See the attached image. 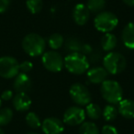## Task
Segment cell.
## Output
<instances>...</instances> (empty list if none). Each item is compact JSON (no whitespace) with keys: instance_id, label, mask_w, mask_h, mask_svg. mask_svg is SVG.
<instances>
[{"instance_id":"cell-1","label":"cell","mask_w":134,"mask_h":134,"mask_svg":"<svg viewBox=\"0 0 134 134\" xmlns=\"http://www.w3.org/2000/svg\"><path fill=\"white\" fill-rule=\"evenodd\" d=\"M64 67L73 75H83L89 69L90 63L86 55L81 52H72L63 59Z\"/></svg>"},{"instance_id":"cell-2","label":"cell","mask_w":134,"mask_h":134,"mask_svg":"<svg viewBox=\"0 0 134 134\" xmlns=\"http://www.w3.org/2000/svg\"><path fill=\"white\" fill-rule=\"evenodd\" d=\"M22 48L28 55L38 57L42 55L46 48V41L37 33H30L22 40Z\"/></svg>"},{"instance_id":"cell-3","label":"cell","mask_w":134,"mask_h":134,"mask_svg":"<svg viewBox=\"0 0 134 134\" xmlns=\"http://www.w3.org/2000/svg\"><path fill=\"white\" fill-rule=\"evenodd\" d=\"M100 93L103 99L108 104H119L123 97V89L115 80H105L101 84Z\"/></svg>"},{"instance_id":"cell-4","label":"cell","mask_w":134,"mask_h":134,"mask_svg":"<svg viewBox=\"0 0 134 134\" xmlns=\"http://www.w3.org/2000/svg\"><path fill=\"white\" fill-rule=\"evenodd\" d=\"M103 67L109 75H119L127 66L126 58L118 52H109L103 57Z\"/></svg>"},{"instance_id":"cell-5","label":"cell","mask_w":134,"mask_h":134,"mask_svg":"<svg viewBox=\"0 0 134 134\" xmlns=\"http://www.w3.org/2000/svg\"><path fill=\"white\" fill-rule=\"evenodd\" d=\"M119 19L114 13L110 11H101L94 19V26L96 30L103 33L111 32L117 28Z\"/></svg>"},{"instance_id":"cell-6","label":"cell","mask_w":134,"mask_h":134,"mask_svg":"<svg viewBox=\"0 0 134 134\" xmlns=\"http://www.w3.org/2000/svg\"><path fill=\"white\" fill-rule=\"evenodd\" d=\"M63 59L64 58L62 56L61 53L52 50L44 52L41 57V62L45 69L52 73H58V72H61L62 69L64 67Z\"/></svg>"},{"instance_id":"cell-7","label":"cell","mask_w":134,"mask_h":134,"mask_svg":"<svg viewBox=\"0 0 134 134\" xmlns=\"http://www.w3.org/2000/svg\"><path fill=\"white\" fill-rule=\"evenodd\" d=\"M69 94L72 100L79 107L86 106L91 103V93L84 84L81 83L73 84L69 89Z\"/></svg>"},{"instance_id":"cell-8","label":"cell","mask_w":134,"mask_h":134,"mask_svg":"<svg viewBox=\"0 0 134 134\" xmlns=\"http://www.w3.org/2000/svg\"><path fill=\"white\" fill-rule=\"evenodd\" d=\"M19 74V63L11 56L0 58V76L5 79H11Z\"/></svg>"},{"instance_id":"cell-9","label":"cell","mask_w":134,"mask_h":134,"mask_svg":"<svg viewBox=\"0 0 134 134\" xmlns=\"http://www.w3.org/2000/svg\"><path fill=\"white\" fill-rule=\"evenodd\" d=\"M86 111L79 106L69 107L63 113V121L69 126H78L86 119Z\"/></svg>"},{"instance_id":"cell-10","label":"cell","mask_w":134,"mask_h":134,"mask_svg":"<svg viewBox=\"0 0 134 134\" xmlns=\"http://www.w3.org/2000/svg\"><path fill=\"white\" fill-rule=\"evenodd\" d=\"M41 130L45 134H61L64 130V123L56 117L45 119L41 123Z\"/></svg>"},{"instance_id":"cell-11","label":"cell","mask_w":134,"mask_h":134,"mask_svg":"<svg viewBox=\"0 0 134 134\" xmlns=\"http://www.w3.org/2000/svg\"><path fill=\"white\" fill-rule=\"evenodd\" d=\"M90 13L91 12L89 11L86 5L79 3L75 5L73 9V19L77 25L84 26L89 20Z\"/></svg>"},{"instance_id":"cell-12","label":"cell","mask_w":134,"mask_h":134,"mask_svg":"<svg viewBox=\"0 0 134 134\" xmlns=\"http://www.w3.org/2000/svg\"><path fill=\"white\" fill-rule=\"evenodd\" d=\"M87 80L91 84L98 85L102 84L105 80H107L108 76V73L102 66H94L89 68L86 72Z\"/></svg>"},{"instance_id":"cell-13","label":"cell","mask_w":134,"mask_h":134,"mask_svg":"<svg viewBox=\"0 0 134 134\" xmlns=\"http://www.w3.org/2000/svg\"><path fill=\"white\" fill-rule=\"evenodd\" d=\"M32 86V81L27 74L19 73L15 77L13 87L17 93H28Z\"/></svg>"},{"instance_id":"cell-14","label":"cell","mask_w":134,"mask_h":134,"mask_svg":"<svg viewBox=\"0 0 134 134\" xmlns=\"http://www.w3.org/2000/svg\"><path fill=\"white\" fill-rule=\"evenodd\" d=\"M13 106L17 111L24 112L30 109L31 106V99L29 97L28 93H17L13 97Z\"/></svg>"},{"instance_id":"cell-15","label":"cell","mask_w":134,"mask_h":134,"mask_svg":"<svg viewBox=\"0 0 134 134\" xmlns=\"http://www.w3.org/2000/svg\"><path fill=\"white\" fill-rule=\"evenodd\" d=\"M121 40L126 48L134 50V22H130L123 28Z\"/></svg>"},{"instance_id":"cell-16","label":"cell","mask_w":134,"mask_h":134,"mask_svg":"<svg viewBox=\"0 0 134 134\" xmlns=\"http://www.w3.org/2000/svg\"><path fill=\"white\" fill-rule=\"evenodd\" d=\"M119 114L128 119H134V100L131 99H122L119 103L118 107Z\"/></svg>"},{"instance_id":"cell-17","label":"cell","mask_w":134,"mask_h":134,"mask_svg":"<svg viewBox=\"0 0 134 134\" xmlns=\"http://www.w3.org/2000/svg\"><path fill=\"white\" fill-rule=\"evenodd\" d=\"M101 47L102 50L105 52H112L114 49L117 47L118 44V39L113 33L111 32H108V33H104L103 37L101 38Z\"/></svg>"},{"instance_id":"cell-18","label":"cell","mask_w":134,"mask_h":134,"mask_svg":"<svg viewBox=\"0 0 134 134\" xmlns=\"http://www.w3.org/2000/svg\"><path fill=\"white\" fill-rule=\"evenodd\" d=\"M64 47L70 53L80 52L83 46V42L76 37H69L64 41Z\"/></svg>"},{"instance_id":"cell-19","label":"cell","mask_w":134,"mask_h":134,"mask_svg":"<svg viewBox=\"0 0 134 134\" xmlns=\"http://www.w3.org/2000/svg\"><path fill=\"white\" fill-rule=\"evenodd\" d=\"M85 111H86V115L92 120H97L102 116V109L98 105L95 103H89L88 105H86Z\"/></svg>"},{"instance_id":"cell-20","label":"cell","mask_w":134,"mask_h":134,"mask_svg":"<svg viewBox=\"0 0 134 134\" xmlns=\"http://www.w3.org/2000/svg\"><path fill=\"white\" fill-rule=\"evenodd\" d=\"M64 44V39L63 35L60 33H53L49 37L48 45L52 50L56 51L63 46Z\"/></svg>"},{"instance_id":"cell-21","label":"cell","mask_w":134,"mask_h":134,"mask_svg":"<svg viewBox=\"0 0 134 134\" xmlns=\"http://www.w3.org/2000/svg\"><path fill=\"white\" fill-rule=\"evenodd\" d=\"M79 134H100L97 124L92 121H84L79 127Z\"/></svg>"},{"instance_id":"cell-22","label":"cell","mask_w":134,"mask_h":134,"mask_svg":"<svg viewBox=\"0 0 134 134\" xmlns=\"http://www.w3.org/2000/svg\"><path fill=\"white\" fill-rule=\"evenodd\" d=\"M102 116L106 121H113L119 116V110L114 105L108 104L102 110Z\"/></svg>"},{"instance_id":"cell-23","label":"cell","mask_w":134,"mask_h":134,"mask_svg":"<svg viewBox=\"0 0 134 134\" xmlns=\"http://www.w3.org/2000/svg\"><path fill=\"white\" fill-rule=\"evenodd\" d=\"M86 7L92 13H99L106 7V0H87Z\"/></svg>"},{"instance_id":"cell-24","label":"cell","mask_w":134,"mask_h":134,"mask_svg":"<svg viewBox=\"0 0 134 134\" xmlns=\"http://www.w3.org/2000/svg\"><path fill=\"white\" fill-rule=\"evenodd\" d=\"M26 7L31 14H38L43 8L42 0H27Z\"/></svg>"},{"instance_id":"cell-25","label":"cell","mask_w":134,"mask_h":134,"mask_svg":"<svg viewBox=\"0 0 134 134\" xmlns=\"http://www.w3.org/2000/svg\"><path fill=\"white\" fill-rule=\"evenodd\" d=\"M13 119V111L9 108L0 109V126L8 125Z\"/></svg>"},{"instance_id":"cell-26","label":"cell","mask_w":134,"mask_h":134,"mask_svg":"<svg viewBox=\"0 0 134 134\" xmlns=\"http://www.w3.org/2000/svg\"><path fill=\"white\" fill-rule=\"evenodd\" d=\"M25 119H26L27 125L32 129H38L41 126V122L39 116L34 112H29L26 115Z\"/></svg>"},{"instance_id":"cell-27","label":"cell","mask_w":134,"mask_h":134,"mask_svg":"<svg viewBox=\"0 0 134 134\" xmlns=\"http://www.w3.org/2000/svg\"><path fill=\"white\" fill-rule=\"evenodd\" d=\"M87 59H88L89 63H93V64L98 63L99 62H101L103 60L102 52H101L100 51H93V52L87 56Z\"/></svg>"},{"instance_id":"cell-28","label":"cell","mask_w":134,"mask_h":134,"mask_svg":"<svg viewBox=\"0 0 134 134\" xmlns=\"http://www.w3.org/2000/svg\"><path fill=\"white\" fill-rule=\"evenodd\" d=\"M33 68V64H32L31 62L30 61H24L21 63H19V72L24 74H28Z\"/></svg>"},{"instance_id":"cell-29","label":"cell","mask_w":134,"mask_h":134,"mask_svg":"<svg viewBox=\"0 0 134 134\" xmlns=\"http://www.w3.org/2000/svg\"><path fill=\"white\" fill-rule=\"evenodd\" d=\"M101 134H119L118 130L112 125H105L101 130Z\"/></svg>"},{"instance_id":"cell-30","label":"cell","mask_w":134,"mask_h":134,"mask_svg":"<svg viewBox=\"0 0 134 134\" xmlns=\"http://www.w3.org/2000/svg\"><path fill=\"white\" fill-rule=\"evenodd\" d=\"M93 51H94V49L92 48V46L90 44H88V43H83V46H82V49H81L80 52L87 57Z\"/></svg>"},{"instance_id":"cell-31","label":"cell","mask_w":134,"mask_h":134,"mask_svg":"<svg viewBox=\"0 0 134 134\" xmlns=\"http://www.w3.org/2000/svg\"><path fill=\"white\" fill-rule=\"evenodd\" d=\"M10 6V0H0V14L4 13Z\"/></svg>"},{"instance_id":"cell-32","label":"cell","mask_w":134,"mask_h":134,"mask_svg":"<svg viewBox=\"0 0 134 134\" xmlns=\"http://www.w3.org/2000/svg\"><path fill=\"white\" fill-rule=\"evenodd\" d=\"M12 98H13V92H12L11 90H5V91L1 94V100L8 101Z\"/></svg>"},{"instance_id":"cell-33","label":"cell","mask_w":134,"mask_h":134,"mask_svg":"<svg viewBox=\"0 0 134 134\" xmlns=\"http://www.w3.org/2000/svg\"><path fill=\"white\" fill-rule=\"evenodd\" d=\"M123 2L129 7H134V0H122Z\"/></svg>"},{"instance_id":"cell-34","label":"cell","mask_w":134,"mask_h":134,"mask_svg":"<svg viewBox=\"0 0 134 134\" xmlns=\"http://www.w3.org/2000/svg\"><path fill=\"white\" fill-rule=\"evenodd\" d=\"M0 134H5V131L1 128H0Z\"/></svg>"},{"instance_id":"cell-35","label":"cell","mask_w":134,"mask_h":134,"mask_svg":"<svg viewBox=\"0 0 134 134\" xmlns=\"http://www.w3.org/2000/svg\"><path fill=\"white\" fill-rule=\"evenodd\" d=\"M1 104H2V100H1V98H0V108H1Z\"/></svg>"},{"instance_id":"cell-36","label":"cell","mask_w":134,"mask_h":134,"mask_svg":"<svg viewBox=\"0 0 134 134\" xmlns=\"http://www.w3.org/2000/svg\"><path fill=\"white\" fill-rule=\"evenodd\" d=\"M27 134H38V133H34V132H30V133H27Z\"/></svg>"},{"instance_id":"cell-37","label":"cell","mask_w":134,"mask_h":134,"mask_svg":"<svg viewBox=\"0 0 134 134\" xmlns=\"http://www.w3.org/2000/svg\"><path fill=\"white\" fill-rule=\"evenodd\" d=\"M133 134H134V133H133Z\"/></svg>"}]
</instances>
